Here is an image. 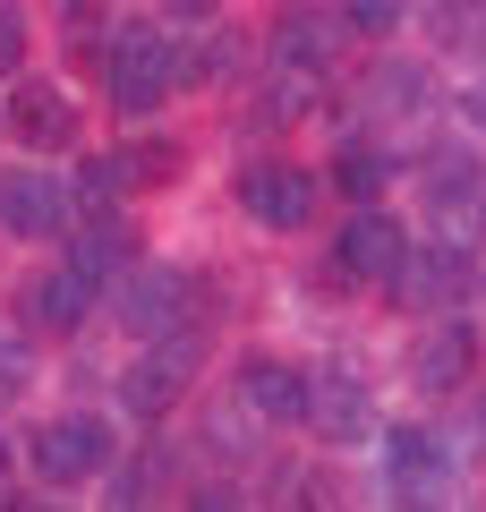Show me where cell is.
I'll return each mask as SVG.
<instances>
[{"instance_id":"1","label":"cell","mask_w":486,"mask_h":512,"mask_svg":"<svg viewBox=\"0 0 486 512\" xmlns=\"http://www.w3.org/2000/svg\"><path fill=\"white\" fill-rule=\"evenodd\" d=\"M111 103L128 111V120H154L171 94L188 86V69H180V43H171V26H120L111 35Z\"/></svg>"},{"instance_id":"2","label":"cell","mask_w":486,"mask_h":512,"mask_svg":"<svg viewBox=\"0 0 486 512\" xmlns=\"http://www.w3.org/2000/svg\"><path fill=\"white\" fill-rule=\"evenodd\" d=\"M111 461H120V436H111V419H94V410H69V419L35 427V444H26V470H35L43 487H86Z\"/></svg>"},{"instance_id":"3","label":"cell","mask_w":486,"mask_h":512,"mask_svg":"<svg viewBox=\"0 0 486 512\" xmlns=\"http://www.w3.org/2000/svg\"><path fill=\"white\" fill-rule=\"evenodd\" d=\"M205 308V282L180 274V265H128L120 282V325L137 333V342H154V333H188Z\"/></svg>"},{"instance_id":"4","label":"cell","mask_w":486,"mask_h":512,"mask_svg":"<svg viewBox=\"0 0 486 512\" xmlns=\"http://www.w3.org/2000/svg\"><path fill=\"white\" fill-rule=\"evenodd\" d=\"M197 367H205L197 325H188V333H154V350H137V359H128L120 402L137 410V419H162V410H171V402L188 393V384H197Z\"/></svg>"},{"instance_id":"5","label":"cell","mask_w":486,"mask_h":512,"mask_svg":"<svg viewBox=\"0 0 486 512\" xmlns=\"http://www.w3.org/2000/svg\"><path fill=\"white\" fill-rule=\"evenodd\" d=\"M316 171L307 163H282V154H265V163L239 171V205H248V222H265V231H299L307 214H316Z\"/></svg>"},{"instance_id":"6","label":"cell","mask_w":486,"mask_h":512,"mask_svg":"<svg viewBox=\"0 0 486 512\" xmlns=\"http://www.w3.org/2000/svg\"><path fill=\"white\" fill-rule=\"evenodd\" d=\"M401 256H410V231H401L384 205H359V214L333 231V274L342 282H393Z\"/></svg>"},{"instance_id":"7","label":"cell","mask_w":486,"mask_h":512,"mask_svg":"<svg viewBox=\"0 0 486 512\" xmlns=\"http://www.w3.org/2000/svg\"><path fill=\"white\" fill-rule=\"evenodd\" d=\"M0 128H9L18 146H35V154H60V146H77V103L52 86V77H9Z\"/></svg>"},{"instance_id":"8","label":"cell","mask_w":486,"mask_h":512,"mask_svg":"<svg viewBox=\"0 0 486 512\" xmlns=\"http://www.w3.org/2000/svg\"><path fill=\"white\" fill-rule=\"evenodd\" d=\"M77 214L69 180H52V171H0V231H18V239H60Z\"/></svg>"},{"instance_id":"9","label":"cell","mask_w":486,"mask_h":512,"mask_svg":"<svg viewBox=\"0 0 486 512\" xmlns=\"http://www.w3.org/2000/svg\"><path fill=\"white\" fill-rule=\"evenodd\" d=\"M469 359H478V333H469L461 316H435V325L418 333V350H410V376H418V393H452V384L469 376Z\"/></svg>"},{"instance_id":"10","label":"cell","mask_w":486,"mask_h":512,"mask_svg":"<svg viewBox=\"0 0 486 512\" xmlns=\"http://www.w3.org/2000/svg\"><path fill=\"white\" fill-rule=\"evenodd\" d=\"M239 393H248L256 419H273V427H307V367H282V359H239Z\"/></svg>"},{"instance_id":"11","label":"cell","mask_w":486,"mask_h":512,"mask_svg":"<svg viewBox=\"0 0 486 512\" xmlns=\"http://www.w3.org/2000/svg\"><path fill=\"white\" fill-rule=\"evenodd\" d=\"M86 308H94V282L77 274V265H52V274L26 282V325H35V333H77Z\"/></svg>"},{"instance_id":"12","label":"cell","mask_w":486,"mask_h":512,"mask_svg":"<svg viewBox=\"0 0 486 512\" xmlns=\"http://www.w3.org/2000/svg\"><path fill=\"white\" fill-rule=\"evenodd\" d=\"M128 256H137V231H128V214H111V205H94V214H86V231L69 239V265H77L86 282L128 274Z\"/></svg>"},{"instance_id":"13","label":"cell","mask_w":486,"mask_h":512,"mask_svg":"<svg viewBox=\"0 0 486 512\" xmlns=\"http://www.w3.org/2000/svg\"><path fill=\"white\" fill-rule=\"evenodd\" d=\"M367 402H359V384H350V367H324V376H307V427H324V436L342 444L359 436Z\"/></svg>"},{"instance_id":"14","label":"cell","mask_w":486,"mask_h":512,"mask_svg":"<svg viewBox=\"0 0 486 512\" xmlns=\"http://www.w3.org/2000/svg\"><path fill=\"white\" fill-rule=\"evenodd\" d=\"M401 265H410V256H401ZM393 282H401L410 299H461V291H469V256H461V248H427L410 274H393Z\"/></svg>"},{"instance_id":"15","label":"cell","mask_w":486,"mask_h":512,"mask_svg":"<svg viewBox=\"0 0 486 512\" xmlns=\"http://www.w3.org/2000/svg\"><path fill=\"white\" fill-rule=\"evenodd\" d=\"M384 461H393V495H418V487H435V470H444L435 436H418V427H393V436H384Z\"/></svg>"},{"instance_id":"16","label":"cell","mask_w":486,"mask_h":512,"mask_svg":"<svg viewBox=\"0 0 486 512\" xmlns=\"http://www.w3.org/2000/svg\"><path fill=\"white\" fill-rule=\"evenodd\" d=\"M128 180H137V154H86V163H77V180H69V197L94 214V205H120Z\"/></svg>"},{"instance_id":"17","label":"cell","mask_w":486,"mask_h":512,"mask_svg":"<svg viewBox=\"0 0 486 512\" xmlns=\"http://www.w3.org/2000/svg\"><path fill=\"white\" fill-rule=\"evenodd\" d=\"M333 188H342L350 205H376V188H384V154H376V146H342V154H333Z\"/></svg>"},{"instance_id":"18","label":"cell","mask_w":486,"mask_h":512,"mask_svg":"<svg viewBox=\"0 0 486 512\" xmlns=\"http://www.w3.org/2000/svg\"><path fill=\"white\" fill-rule=\"evenodd\" d=\"M324 43H333V26H316V18H299V26H282V69H324Z\"/></svg>"},{"instance_id":"19","label":"cell","mask_w":486,"mask_h":512,"mask_svg":"<svg viewBox=\"0 0 486 512\" xmlns=\"http://www.w3.org/2000/svg\"><path fill=\"white\" fill-rule=\"evenodd\" d=\"M26 384H35V359H26V342H18V325H0V410L18 402Z\"/></svg>"},{"instance_id":"20","label":"cell","mask_w":486,"mask_h":512,"mask_svg":"<svg viewBox=\"0 0 486 512\" xmlns=\"http://www.w3.org/2000/svg\"><path fill=\"white\" fill-rule=\"evenodd\" d=\"M342 18L359 26V35H393V26L410 18V0H342Z\"/></svg>"},{"instance_id":"21","label":"cell","mask_w":486,"mask_h":512,"mask_svg":"<svg viewBox=\"0 0 486 512\" xmlns=\"http://www.w3.org/2000/svg\"><path fill=\"white\" fill-rule=\"evenodd\" d=\"M26 69V26H18V9H0V86Z\"/></svg>"},{"instance_id":"22","label":"cell","mask_w":486,"mask_h":512,"mask_svg":"<svg viewBox=\"0 0 486 512\" xmlns=\"http://www.w3.org/2000/svg\"><path fill=\"white\" fill-rule=\"evenodd\" d=\"M478 419H486V402H478Z\"/></svg>"},{"instance_id":"23","label":"cell","mask_w":486,"mask_h":512,"mask_svg":"<svg viewBox=\"0 0 486 512\" xmlns=\"http://www.w3.org/2000/svg\"><path fill=\"white\" fill-rule=\"evenodd\" d=\"M478 214H486V205H478Z\"/></svg>"}]
</instances>
